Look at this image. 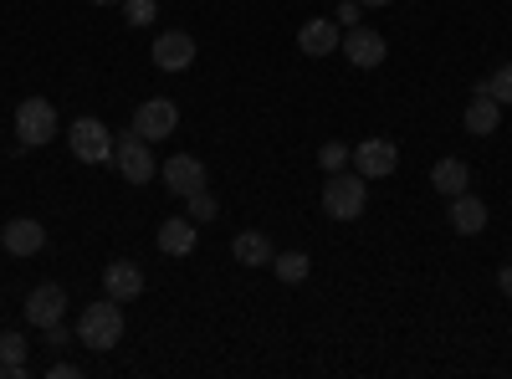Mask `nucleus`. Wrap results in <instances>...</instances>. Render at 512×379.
Listing matches in <instances>:
<instances>
[{
    "instance_id": "412c9836",
    "label": "nucleus",
    "mask_w": 512,
    "mask_h": 379,
    "mask_svg": "<svg viewBox=\"0 0 512 379\" xmlns=\"http://www.w3.org/2000/svg\"><path fill=\"white\" fill-rule=\"evenodd\" d=\"M272 272H277L282 282H292V287H297V282H303V277L313 272V262L303 257V251H282V257H272Z\"/></svg>"
},
{
    "instance_id": "7ed1b4c3",
    "label": "nucleus",
    "mask_w": 512,
    "mask_h": 379,
    "mask_svg": "<svg viewBox=\"0 0 512 379\" xmlns=\"http://www.w3.org/2000/svg\"><path fill=\"white\" fill-rule=\"evenodd\" d=\"M16 139H21V149H36V144L57 139V108H52V98H21L16 103Z\"/></svg>"
},
{
    "instance_id": "5701e85b",
    "label": "nucleus",
    "mask_w": 512,
    "mask_h": 379,
    "mask_svg": "<svg viewBox=\"0 0 512 379\" xmlns=\"http://www.w3.org/2000/svg\"><path fill=\"white\" fill-rule=\"evenodd\" d=\"M318 164H323V175H338V170H349V164H354V149L323 144V149H318Z\"/></svg>"
},
{
    "instance_id": "1a4fd4ad",
    "label": "nucleus",
    "mask_w": 512,
    "mask_h": 379,
    "mask_svg": "<svg viewBox=\"0 0 512 379\" xmlns=\"http://www.w3.org/2000/svg\"><path fill=\"white\" fill-rule=\"evenodd\" d=\"M0 246H6L11 257H36V251L47 246V226L31 221V216H16V221H6V231H0Z\"/></svg>"
},
{
    "instance_id": "39448f33",
    "label": "nucleus",
    "mask_w": 512,
    "mask_h": 379,
    "mask_svg": "<svg viewBox=\"0 0 512 379\" xmlns=\"http://www.w3.org/2000/svg\"><path fill=\"white\" fill-rule=\"evenodd\" d=\"M67 144L82 164H108L113 159V134L103 129L98 118H77L72 129H67Z\"/></svg>"
},
{
    "instance_id": "4be33fe9",
    "label": "nucleus",
    "mask_w": 512,
    "mask_h": 379,
    "mask_svg": "<svg viewBox=\"0 0 512 379\" xmlns=\"http://www.w3.org/2000/svg\"><path fill=\"white\" fill-rule=\"evenodd\" d=\"M216 210H221V200H216V190H195V195H185V216L200 226V221H216Z\"/></svg>"
},
{
    "instance_id": "c85d7f7f",
    "label": "nucleus",
    "mask_w": 512,
    "mask_h": 379,
    "mask_svg": "<svg viewBox=\"0 0 512 379\" xmlns=\"http://www.w3.org/2000/svg\"><path fill=\"white\" fill-rule=\"evenodd\" d=\"M359 6H374L379 11V6H390V0H359Z\"/></svg>"
},
{
    "instance_id": "f8f14e48",
    "label": "nucleus",
    "mask_w": 512,
    "mask_h": 379,
    "mask_svg": "<svg viewBox=\"0 0 512 379\" xmlns=\"http://www.w3.org/2000/svg\"><path fill=\"white\" fill-rule=\"evenodd\" d=\"M338 52H344L354 67H379L390 47H384V36H379V31H369V26H349V31H344V47H338Z\"/></svg>"
},
{
    "instance_id": "9b49d317",
    "label": "nucleus",
    "mask_w": 512,
    "mask_h": 379,
    "mask_svg": "<svg viewBox=\"0 0 512 379\" xmlns=\"http://www.w3.org/2000/svg\"><path fill=\"white\" fill-rule=\"evenodd\" d=\"M159 175H164L169 195H180V200H185V195H195V190H205V164H200L195 154H175Z\"/></svg>"
},
{
    "instance_id": "9d476101",
    "label": "nucleus",
    "mask_w": 512,
    "mask_h": 379,
    "mask_svg": "<svg viewBox=\"0 0 512 379\" xmlns=\"http://www.w3.org/2000/svg\"><path fill=\"white\" fill-rule=\"evenodd\" d=\"M62 308H67V292L57 282H41V287H31V298H26V323L52 328V323H62Z\"/></svg>"
},
{
    "instance_id": "20e7f679",
    "label": "nucleus",
    "mask_w": 512,
    "mask_h": 379,
    "mask_svg": "<svg viewBox=\"0 0 512 379\" xmlns=\"http://www.w3.org/2000/svg\"><path fill=\"white\" fill-rule=\"evenodd\" d=\"M113 164H118V175H123L128 185H144V180H154V170H159L154 154H149V139H139L134 129L113 139Z\"/></svg>"
},
{
    "instance_id": "c756f323",
    "label": "nucleus",
    "mask_w": 512,
    "mask_h": 379,
    "mask_svg": "<svg viewBox=\"0 0 512 379\" xmlns=\"http://www.w3.org/2000/svg\"><path fill=\"white\" fill-rule=\"evenodd\" d=\"M93 6H123V0H93Z\"/></svg>"
},
{
    "instance_id": "ddd939ff",
    "label": "nucleus",
    "mask_w": 512,
    "mask_h": 379,
    "mask_svg": "<svg viewBox=\"0 0 512 379\" xmlns=\"http://www.w3.org/2000/svg\"><path fill=\"white\" fill-rule=\"evenodd\" d=\"M103 292H108L113 303H134L139 292H144V272L134 262H108L103 267Z\"/></svg>"
},
{
    "instance_id": "cd10ccee",
    "label": "nucleus",
    "mask_w": 512,
    "mask_h": 379,
    "mask_svg": "<svg viewBox=\"0 0 512 379\" xmlns=\"http://www.w3.org/2000/svg\"><path fill=\"white\" fill-rule=\"evenodd\" d=\"M497 282H502V292H507V298H512V262H507V267L497 272Z\"/></svg>"
},
{
    "instance_id": "a878e982",
    "label": "nucleus",
    "mask_w": 512,
    "mask_h": 379,
    "mask_svg": "<svg viewBox=\"0 0 512 379\" xmlns=\"http://www.w3.org/2000/svg\"><path fill=\"white\" fill-rule=\"evenodd\" d=\"M359 16H364V6H359V0H344V6H338V26H359Z\"/></svg>"
},
{
    "instance_id": "4468645a",
    "label": "nucleus",
    "mask_w": 512,
    "mask_h": 379,
    "mask_svg": "<svg viewBox=\"0 0 512 379\" xmlns=\"http://www.w3.org/2000/svg\"><path fill=\"white\" fill-rule=\"evenodd\" d=\"M297 47H303V57H333L344 41H338V21H328V16H318V21H308L303 31H297Z\"/></svg>"
},
{
    "instance_id": "f3484780",
    "label": "nucleus",
    "mask_w": 512,
    "mask_h": 379,
    "mask_svg": "<svg viewBox=\"0 0 512 379\" xmlns=\"http://www.w3.org/2000/svg\"><path fill=\"white\" fill-rule=\"evenodd\" d=\"M451 226L461 231V236H477V231H487V200H477V195H451Z\"/></svg>"
},
{
    "instance_id": "2eb2a0df",
    "label": "nucleus",
    "mask_w": 512,
    "mask_h": 379,
    "mask_svg": "<svg viewBox=\"0 0 512 379\" xmlns=\"http://www.w3.org/2000/svg\"><path fill=\"white\" fill-rule=\"evenodd\" d=\"M461 123H466V134H472V139H487V134H497V123H502V103L492 93H477L472 103H466Z\"/></svg>"
},
{
    "instance_id": "393cba45",
    "label": "nucleus",
    "mask_w": 512,
    "mask_h": 379,
    "mask_svg": "<svg viewBox=\"0 0 512 379\" xmlns=\"http://www.w3.org/2000/svg\"><path fill=\"white\" fill-rule=\"evenodd\" d=\"M487 88H492V98H497V103H512V62H502V67L487 77Z\"/></svg>"
},
{
    "instance_id": "a211bd4d",
    "label": "nucleus",
    "mask_w": 512,
    "mask_h": 379,
    "mask_svg": "<svg viewBox=\"0 0 512 379\" xmlns=\"http://www.w3.org/2000/svg\"><path fill=\"white\" fill-rule=\"evenodd\" d=\"M231 257H236L241 267H272L277 251H272V241H267L262 231H241V236L231 241Z\"/></svg>"
},
{
    "instance_id": "f03ea898",
    "label": "nucleus",
    "mask_w": 512,
    "mask_h": 379,
    "mask_svg": "<svg viewBox=\"0 0 512 379\" xmlns=\"http://www.w3.org/2000/svg\"><path fill=\"white\" fill-rule=\"evenodd\" d=\"M364 205H369V180L354 170H338L323 180V210H328V221H359L364 216Z\"/></svg>"
},
{
    "instance_id": "b1692460",
    "label": "nucleus",
    "mask_w": 512,
    "mask_h": 379,
    "mask_svg": "<svg viewBox=\"0 0 512 379\" xmlns=\"http://www.w3.org/2000/svg\"><path fill=\"white\" fill-rule=\"evenodd\" d=\"M123 16H128V26H149L159 16V6L154 0H123Z\"/></svg>"
},
{
    "instance_id": "6e6552de",
    "label": "nucleus",
    "mask_w": 512,
    "mask_h": 379,
    "mask_svg": "<svg viewBox=\"0 0 512 379\" xmlns=\"http://www.w3.org/2000/svg\"><path fill=\"white\" fill-rule=\"evenodd\" d=\"M195 62V36L190 31H164L154 36V67L159 72H185Z\"/></svg>"
},
{
    "instance_id": "423d86ee",
    "label": "nucleus",
    "mask_w": 512,
    "mask_h": 379,
    "mask_svg": "<svg viewBox=\"0 0 512 379\" xmlns=\"http://www.w3.org/2000/svg\"><path fill=\"white\" fill-rule=\"evenodd\" d=\"M175 123H180V108H175V98H144L139 108H134V134L139 139H169L175 134Z\"/></svg>"
},
{
    "instance_id": "bb28decb",
    "label": "nucleus",
    "mask_w": 512,
    "mask_h": 379,
    "mask_svg": "<svg viewBox=\"0 0 512 379\" xmlns=\"http://www.w3.org/2000/svg\"><path fill=\"white\" fill-rule=\"evenodd\" d=\"M47 374H52V379H77V374H82V369H77V364H52V369H47Z\"/></svg>"
},
{
    "instance_id": "6ab92c4d",
    "label": "nucleus",
    "mask_w": 512,
    "mask_h": 379,
    "mask_svg": "<svg viewBox=\"0 0 512 379\" xmlns=\"http://www.w3.org/2000/svg\"><path fill=\"white\" fill-rule=\"evenodd\" d=\"M431 185H436V190H441V195L451 200V195H461L466 185H472V170H466L461 159H441L436 170H431Z\"/></svg>"
},
{
    "instance_id": "aec40b11",
    "label": "nucleus",
    "mask_w": 512,
    "mask_h": 379,
    "mask_svg": "<svg viewBox=\"0 0 512 379\" xmlns=\"http://www.w3.org/2000/svg\"><path fill=\"white\" fill-rule=\"evenodd\" d=\"M0 374H6V379L26 374V339H21V333H0Z\"/></svg>"
},
{
    "instance_id": "f257e3e1",
    "label": "nucleus",
    "mask_w": 512,
    "mask_h": 379,
    "mask_svg": "<svg viewBox=\"0 0 512 379\" xmlns=\"http://www.w3.org/2000/svg\"><path fill=\"white\" fill-rule=\"evenodd\" d=\"M77 344H88L93 354H108L123 344V303L103 298V303H88L77 318Z\"/></svg>"
},
{
    "instance_id": "0eeeda50",
    "label": "nucleus",
    "mask_w": 512,
    "mask_h": 379,
    "mask_svg": "<svg viewBox=\"0 0 512 379\" xmlns=\"http://www.w3.org/2000/svg\"><path fill=\"white\" fill-rule=\"evenodd\" d=\"M354 170H359L364 180H390V175L400 170L395 139H364V144L354 149Z\"/></svg>"
},
{
    "instance_id": "dca6fc26",
    "label": "nucleus",
    "mask_w": 512,
    "mask_h": 379,
    "mask_svg": "<svg viewBox=\"0 0 512 379\" xmlns=\"http://www.w3.org/2000/svg\"><path fill=\"white\" fill-rule=\"evenodd\" d=\"M195 241H200V231H195L190 216H169V221L159 226V251H164V257H190Z\"/></svg>"
}]
</instances>
